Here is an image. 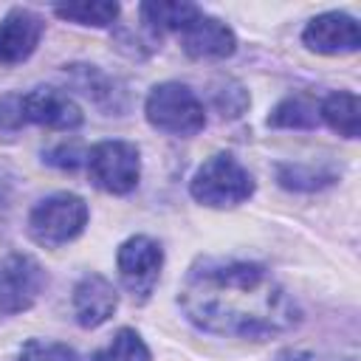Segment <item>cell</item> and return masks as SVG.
I'll list each match as a JSON object with an SVG mask.
<instances>
[{"label": "cell", "mask_w": 361, "mask_h": 361, "mask_svg": "<svg viewBox=\"0 0 361 361\" xmlns=\"http://www.w3.org/2000/svg\"><path fill=\"white\" fill-rule=\"evenodd\" d=\"M87 226V203L79 195L56 192L31 209L28 228L39 245H62L82 234Z\"/></svg>", "instance_id": "277c9868"}, {"label": "cell", "mask_w": 361, "mask_h": 361, "mask_svg": "<svg viewBox=\"0 0 361 361\" xmlns=\"http://www.w3.org/2000/svg\"><path fill=\"white\" fill-rule=\"evenodd\" d=\"M116 262H118V276H121L124 288L133 296L147 299L158 282V274L164 265V251L152 237L135 234L121 243Z\"/></svg>", "instance_id": "52a82bcc"}, {"label": "cell", "mask_w": 361, "mask_h": 361, "mask_svg": "<svg viewBox=\"0 0 361 361\" xmlns=\"http://www.w3.org/2000/svg\"><path fill=\"white\" fill-rule=\"evenodd\" d=\"M20 116L23 121L48 130H76L82 124L79 104L56 87H34L31 93L20 96Z\"/></svg>", "instance_id": "ba28073f"}, {"label": "cell", "mask_w": 361, "mask_h": 361, "mask_svg": "<svg viewBox=\"0 0 361 361\" xmlns=\"http://www.w3.org/2000/svg\"><path fill=\"white\" fill-rule=\"evenodd\" d=\"M104 358H107V361H152L147 344H144L141 336H138L135 330H130V327H124V330H118V333L113 336V341H110Z\"/></svg>", "instance_id": "e0dca14e"}, {"label": "cell", "mask_w": 361, "mask_h": 361, "mask_svg": "<svg viewBox=\"0 0 361 361\" xmlns=\"http://www.w3.org/2000/svg\"><path fill=\"white\" fill-rule=\"evenodd\" d=\"M45 271L28 254H8L0 259V313L28 310L45 290Z\"/></svg>", "instance_id": "8992f818"}, {"label": "cell", "mask_w": 361, "mask_h": 361, "mask_svg": "<svg viewBox=\"0 0 361 361\" xmlns=\"http://www.w3.org/2000/svg\"><path fill=\"white\" fill-rule=\"evenodd\" d=\"M62 20H73L79 25H113V20L118 17V6L116 3H68V6H56L54 8Z\"/></svg>", "instance_id": "2e32d148"}, {"label": "cell", "mask_w": 361, "mask_h": 361, "mask_svg": "<svg viewBox=\"0 0 361 361\" xmlns=\"http://www.w3.org/2000/svg\"><path fill=\"white\" fill-rule=\"evenodd\" d=\"M45 25L42 17H37L28 8H14L0 20V62L3 65H17L28 59L42 37Z\"/></svg>", "instance_id": "30bf717a"}, {"label": "cell", "mask_w": 361, "mask_h": 361, "mask_svg": "<svg viewBox=\"0 0 361 361\" xmlns=\"http://www.w3.org/2000/svg\"><path fill=\"white\" fill-rule=\"evenodd\" d=\"M189 189L197 203L226 209V206H237L254 195V178L237 158L220 152V155H212L195 172Z\"/></svg>", "instance_id": "7a4b0ae2"}, {"label": "cell", "mask_w": 361, "mask_h": 361, "mask_svg": "<svg viewBox=\"0 0 361 361\" xmlns=\"http://www.w3.org/2000/svg\"><path fill=\"white\" fill-rule=\"evenodd\" d=\"M271 127H288V130H310L319 124V102L307 93H296L282 99L274 113L268 116Z\"/></svg>", "instance_id": "5bb4252c"}, {"label": "cell", "mask_w": 361, "mask_h": 361, "mask_svg": "<svg viewBox=\"0 0 361 361\" xmlns=\"http://www.w3.org/2000/svg\"><path fill=\"white\" fill-rule=\"evenodd\" d=\"M319 116L344 138H355L361 130V104L350 90H336L319 104Z\"/></svg>", "instance_id": "4fadbf2b"}, {"label": "cell", "mask_w": 361, "mask_h": 361, "mask_svg": "<svg viewBox=\"0 0 361 361\" xmlns=\"http://www.w3.org/2000/svg\"><path fill=\"white\" fill-rule=\"evenodd\" d=\"M302 39L316 54H353L361 45L358 23L341 11H327V14L313 17L307 23Z\"/></svg>", "instance_id": "9c48e42d"}, {"label": "cell", "mask_w": 361, "mask_h": 361, "mask_svg": "<svg viewBox=\"0 0 361 361\" xmlns=\"http://www.w3.org/2000/svg\"><path fill=\"white\" fill-rule=\"evenodd\" d=\"M276 361H310V358H307V353H299V350H288V353H282Z\"/></svg>", "instance_id": "44dd1931"}, {"label": "cell", "mask_w": 361, "mask_h": 361, "mask_svg": "<svg viewBox=\"0 0 361 361\" xmlns=\"http://www.w3.org/2000/svg\"><path fill=\"white\" fill-rule=\"evenodd\" d=\"M330 180L333 175H322L307 166H279V183L288 189H319V186H327Z\"/></svg>", "instance_id": "d6986e66"}, {"label": "cell", "mask_w": 361, "mask_h": 361, "mask_svg": "<svg viewBox=\"0 0 361 361\" xmlns=\"http://www.w3.org/2000/svg\"><path fill=\"white\" fill-rule=\"evenodd\" d=\"M87 361H107V358H104V353H93Z\"/></svg>", "instance_id": "7402d4cb"}, {"label": "cell", "mask_w": 361, "mask_h": 361, "mask_svg": "<svg viewBox=\"0 0 361 361\" xmlns=\"http://www.w3.org/2000/svg\"><path fill=\"white\" fill-rule=\"evenodd\" d=\"M87 172L90 180L110 192V195H127L135 189L141 175V158L135 144L130 141H102L87 155Z\"/></svg>", "instance_id": "5b68a950"}, {"label": "cell", "mask_w": 361, "mask_h": 361, "mask_svg": "<svg viewBox=\"0 0 361 361\" xmlns=\"http://www.w3.org/2000/svg\"><path fill=\"white\" fill-rule=\"evenodd\" d=\"M20 361H76V353L68 344H59V341L31 338V341L23 344Z\"/></svg>", "instance_id": "ac0fdd59"}, {"label": "cell", "mask_w": 361, "mask_h": 361, "mask_svg": "<svg viewBox=\"0 0 361 361\" xmlns=\"http://www.w3.org/2000/svg\"><path fill=\"white\" fill-rule=\"evenodd\" d=\"M180 307L197 327L220 336L268 338L299 322L293 299L254 262H197L180 285Z\"/></svg>", "instance_id": "6da1fadb"}, {"label": "cell", "mask_w": 361, "mask_h": 361, "mask_svg": "<svg viewBox=\"0 0 361 361\" xmlns=\"http://www.w3.org/2000/svg\"><path fill=\"white\" fill-rule=\"evenodd\" d=\"M118 307V293L113 282H107L102 274H87L73 288V313L82 327H99L107 322Z\"/></svg>", "instance_id": "7c38bea8"}, {"label": "cell", "mask_w": 361, "mask_h": 361, "mask_svg": "<svg viewBox=\"0 0 361 361\" xmlns=\"http://www.w3.org/2000/svg\"><path fill=\"white\" fill-rule=\"evenodd\" d=\"M203 11L195 3H144L141 17L152 31H183Z\"/></svg>", "instance_id": "9a60e30c"}, {"label": "cell", "mask_w": 361, "mask_h": 361, "mask_svg": "<svg viewBox=\"0 0 361 361\" xmlns=\"http://www.w3.org/2000/svg\"><path fill=\"white\" fill-rule=\"evenodd\" d=\"M48 155H62V158H59V161H54V164H56V166H65V169H73V166L79 164V158H82L76 147H56V149H54V152H48Z\"/></svg>", "instance_id": "ffe728a7"}, {"label": "cell", "mask_w": 361, "mask_h": 361, "mask_svg": "<svg viewBox=\"0 0 361 361\" xmlns=\"http://www.w3.org/2000/svg\"><path fill=\"white\" fill-rule=\"evenodd\" d=\"M180 45L192 59H226L234 54L237 39L226 23L200 14L180 31Z\"/></svg>", "instance_id": "8fae6325"}, {"label": "cell", "mask_w": 361, "mask_h": 361, "mask_svg": "<svg viewBox=\"0 0 361 361\" xmlns=\"http://www.w3.org/2000/svg\"><path fill=\"white\" fill-rule=\"evenodd\" d=\"M144 113L155 130L169 135H195L206 124L200 99L186 85H178V82L155 85L147 96Z\"/></svg>", "instance_id": "3957f363"}]
</instances>
